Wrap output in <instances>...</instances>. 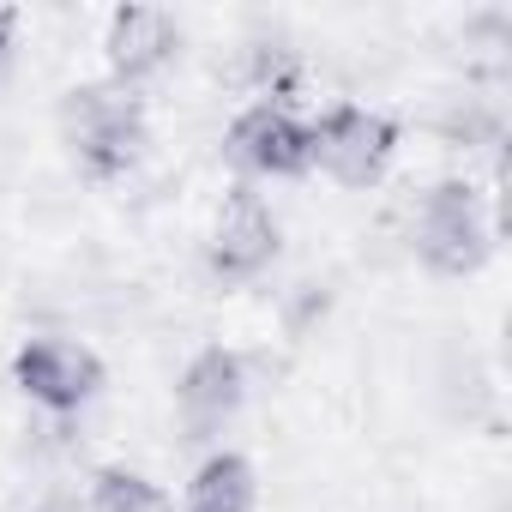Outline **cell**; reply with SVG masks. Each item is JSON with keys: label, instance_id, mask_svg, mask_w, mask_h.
<instances>
[{"label": "cell", "instance_id": "6da1fadb", "mask_svg": "<svg viewBox=\"0 0 512 512\" xmlns=\"http://www.w3.org/2000/svg\"><path fill=\"white\" fill-rule=\"evenodd\" d=\"M61 145L73 151V163L91 175V181H121L139 169L145 145H151V121L139 109L133 91L121 85H73L61 97Z\"/></svg>", "mask_w": 512, "mask_h": 512}, {"label": "cell", "instance_id": "7a4b0ae2", "mask_svg": "<svg viewBox=\"0 0 512 512\" xmlns=\"http://www.w3.org/2000/svg\"><path fill=\"white\" fill-rule=\"evenodd\" d=\"M416 253L440 278H476L494 253L488 205L470 181H434L416 205Z\"/></svg>", "mask_w": 512, "mask_h": 512}, {"label": "cell", "instance_id": "3957f363", "mask_svg": "<svg viewBox=\"0 0 512 512\" xmlns=\"http://www.w3.org/2000/svg\"><path fill=\"white\" fill-rule=\"evenodd\" d=\"M308 133H314V169L338 187H374L404 139L398 121L368 103H332L320 121H308Z\"/></svg>", "mask_w": 512, "mask_h": 512}, {"label": "cell", "instance_id": "277c9868", "mask_svg": "<svg viewBox=\"0 0 512 512\" xmlns=\"http://www.w3.org/2000/svg\"><path fill=\"white\" fill-rule=\"evenodd\" d=\"M229 163L253 181H296L314 169V133L308 121L290 109V103H247L235 121H229V139H223Z\"/></svg>", "mask_w": 512, "mask_h": 512}, {"label": "cell", "instance_id": "5b68a950", "mask_svg": "<svg viewBox=\"0 0 512 512\" xmlns=\"http://www.w3.org/2000/svg\"><path fill=\"white\" fill-rule=\"evenodd\" d=\"M13 380H19V392H25L37 410H49V416H79V410L103 392V362H97L91 344L43 332V338H25V344H19Z\"/></svg>", "mask_w": 512, "mask_h": 512}, {"label": "cell", "instance_id": "8992f818", "mask_svg": "<svg viewBox=\"0 0 512 512\" xmlns=\"http://www.w3.org/2000/svg\"><path fill=\"white\" fill-rule=\"evenodd\" d=\"M284 247V229H278V211L253 193V187H235L211 223V241H205V266L217 284H253L260 272H272Z\"/></svg>", "mask_w": 512, "mask_h": 512}, {"label": "cell", "instance_id": "52a82bcc", "mask_svg": "<svg viewBox=\"0 0 512 512\" xmlns=\"http://www.w3.org/2000/svg\"><path fill=\"white\" fill-rule=\"evenodd\" d=\"M247 404V362L229 344H205L175 380V416L193 440H217Z\"/></svg>", "mask_w": 512, "mask_h": 512}, {"label": "cell", "instance_id": "ba28073f", "mask_svg": "<svg viewBox=\"0 0 512 512\" xmlns=\"http://www.w3.org/2000/svg\"><path fill=\"white\" fill-rule=\"evenodd\" d=\"M181 49V25L157 7H115L109 31H103V61H109V85L133 91L145 79H157Z\"/></svg>", "mask_w": 512, "mask_h": 512}, {"label": "cell", "instance_id": "9c48e42d", "mask_svg": "<svg viewBox=\"0 0 512 512\" xmlns=\"http://www.w3.org/2000/svg\"><path fill=\"white\" fill-rule=\"evenodd\" d=\"M253 500H260V476H253V464L241 452L217 446V452L199 458L181 512H253Z\"/></svg>", "mask_w": 512, "mask_h": 512}, {"label": "cell", "instance_id": "30bf717a", "mask_svg": "<svg viewBox=\"0 0 512 512\" xmlns=\"http://www.w3.org/2000/svg\"><path fill=\"white\" fill-rule=\"evenodd\" d=\"M91 512H169V500H163V488L145 470L103 464L91 476Z\"/></svg>", "mask_w": 512, "mask_h": 512}, {"label": "cell", "instance_id": "8fae6325", "mask_svg": "<svg viewBox=\"0 0 512 512\" xmlns=\"http://www.w3.org/2000/svg\"><path fill=\"white\" fill-rule=\"evenodd\" d=\"M13 49H19V13L0 7V73L13 67Z\"/></svg>", "mask_w": 512, "mask_h": 512}]
</instances>
